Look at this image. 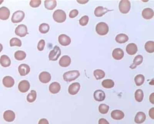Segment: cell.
I'll use <instances>...</instances> for the list:
<instances>
[{"label":"cell","instance_id":"obj_42","mask_svg":"<svg viewBox=\"0 0 154 124\" xmlns=\"http://www.w3.org/2000/svg\"><path fill=\"white\" fill-rule=\"evenodd\" d=\"M79 14V11L77 10H73L69 13V17L71 18H74L76 17Z\"/></svg>","mask_w":154,"mask_h":124},{"label":"cell","instance_id":"obj_37","mask_svg":"<svg viewBox=\"0 0 154 124\" xmlns=\"http://www.w3.org/2000/svg\"><path fill=\"white\" fill-rule=\"evenodd\" d=\"M109 109V105L104 104H100L99 107V110L100 113L102 114H105L108 113Z\"/></svg>","mask_w":154,"mask_h":124},{"label":"cell","instance_id":"obj_15","mask_svg":"<svg viewBox=\"0 0 154 124\" xmlns=\"http://www.w3.org/2000/svg\"><path fill=\"white\" fill-rule=\"evenodd\" d=\"M138 49L136 44L131 43L127 45L126 47V51L130 55H134L138 51Z\"/></svg>","mask_w":154,"mask_h":124},{"label":"cell","instance_id":"obj_46","mask_svg":"<svg viewBox=\"0 0 154 124\" xmlns=\"http://www.w3.org/2000/svg\"><path fill=\"white\" fill-rule=\"evenodd\" d=\"M150 102L152 104H154V93H152L151 95H150Z\"/></svg>","mask_w":154,"mask_h":124},{"label":"cell","instance_id":"obj_21","mask_svg":"<svg viewBox=\"0 0 154 124\" xmlns=\"http://www.w3.org/2000/svg\"><path fill=\"white\" fill-rule=\"evenodd\" d=\"M3 85L7 88H11L15 84V80L13 78L10 76L5 77L2 80Z\"/></svg>","mask_w":154,"mask_h":124},{"label":"cell","instance_id":"obj_4","mask_svg":"<svg viewBox=\"0 0 154 124\" xmlns=\"http://www.w3.org/2000/svg\"><path fill=\"white\" fill-rule=\"evenodd\" d=\"M131 3L127 0H122L119 2V9L120 12L123 14H126L130 10Z\"/></svg>","mask_w":154,"mask_h":124},{"label":"cell","instance_id":"obj_41","mask_svg":"<svg viewBox=\"0 0 154 124\" xmlns=\"http://www.w3.org/2000/svg\"><path fill=\"white\" fill-rule=\"evenodd\" d=\"M45 45V40H41L38 43V46H37L38 49L39 51H42L44 49Z\"/></svg>","mask_w":154,"mask_h":124},{"label":"cell","instance_id":"obj_1","mask_svg":"<svg viewBox=\"0 0 154 124\" xmlns=\"http://www.w3.org/2000/svg\"><path fill=\"white\" fill-rule=\"evenodd\" d=\"M80 75L79 71L77 70L69 71L63 75L64 80L67 82H71L77 79Z\"/></svg>","mask_w":154,"mask_h":124},{"label":"cell","instance_id":"obj_32","mask_svg":"<svg viewBox=\"0 0 154 124\" xmlns=\"http://www.w3.org/2000/svg\"><path fill=\"white\" fill-rule=\"evenodd\" d=\"M94 75L96 80H100L104 77L105 72L100 69H97L94 71Z\"/></svg>","mask_w":154,"mask_h":124},{"label":"cell","instance_id":"obj_35","mask_svg":"<svg viewBox=\"0 0 154 124\" xmlns=\"http://www.w3.org/2000/svg\"><path fill=\"white\" fill-rule=\"evenodd\" d=\"M135 83L137 86H141L144 83L145 81V77L141 74L137 75L134 79Z\"/></svg>","mask_w":154,"mask_h":124},{"label":"cell","instance_id":"obj_39","mask_svg":"<svg viewBox=\"0 0 154 124\" xmlns=\"http://www.w3.org/2000/svg\"><path fill=\"white\" fill-rule=\"evenodd\" d=\"M89 17L87 16H84L79 20V23L81 26H85L89 22Z\"/></svg>","mask_w":154,"mask_h":124},{"label":"cell","instance_id":"obj_26","mask_svg":"<svg viewBox=\"0 0 154 124\" xmlns=\"http://www.w3.org/2000/svg\"><path fill=\"white\" fill-rule=\"evenodd\" d=\"M0 63L3 67H8L10 65L11 61L7 56L2 55L0 59Z\"/></svg>","mask_w":154,"mask_h":124},{"label":"cell","instance_id":"obj_16","mask_svg":"<svg viewBox=\"0 0 154 124\" xmlns=\"http://www.w3.org/2000/svg\"><path fill=\"white\" fill-rule=\"evenodd\" d=\"M124 51L120 48H116L112 52V56L113 58L116 60H120L123 57Z\"/></svg>","mask_w":154,"mask_h":124},{"label":"cell","instance_id":"obj_24","mask_svg":"<svg viewBox=\"0 0 154 124\" xmlns=\"http://www.w3.org/2000/svg\"><path fill=\"white\" fill-rule=\"evenodd\" d=\"M146 115L144 112H138L136 114L135 117V122L137 124H141L146 120Z\"/></svg>","mask_w":154,"mask_h":124},{"label":"cell","instance_id":"obj_43","mask_svg":"<svg viewBox=\"0 0 154 124\" xmlns=\"http://www.w3.org/2000/svg\"><path fill=\"white\" fill-rule=\"evenodd\" d=\"M149 115L150 117L152 119H154V108L153 107L150 110L149 112Z\"/></svg>","mask_w":154,"mask_h":124},{"label":"cell","instance_id":"obj_48","mask_svg":"<svg viewBox=\"0 0 154 124\" xmlns=\"http://www.w3.org/2000/svg\"><path fill=\"white\" fill-rule=\"evenodd\" d=\"M3 50V46H2V44L0 43V52L2 51Z\"/></svg>","mask_w":154,"mask_h":124},{"label":"cell","instance_id":"obj_47","mask_svg":"<svg viewBox=\"0 0 154 124\" xmlns=\"http://www.w3.org/2000/svg\"><path fill=\"white\" fill-rule=\"evenodd\" d=\"M77 1V2H78V3H80V4H86V3H87L88 2V0H87V1Z\"/></svg>","mask_w":154,"mask_h":124},{"label":"cell","instance_id":"obj_14","mask_svg":"<svg viewBox=\"0 0 154 124\" xmlns=\"http://www.w3.org/2000/svg\"><path fill=\"white\" fill-rule=\"evenodd\" d=\"M3 118L6 121L12 122L14 121L16 118L15 113L11 110H7L4 112Z\"/></svg>","mask_w":154,"mask_h":124},{"label":"cell","instance_id":"obj_34","mask_svg":"<svg viewBox=\"0 0 154 124\" xmlns=\"http://www.w3.org/2000/svg\"><path fill=\"white\" fill-rule=\"evenodd\" d=\"M36 98H37V93L36 91L32 90L31 92L27 95V100L29 102L32 103L36 100Z\"/></svg>","mask_w":154,"mask_h":124},{"label":"cell","instance_id":"obj_20","mask_svg":"<svg viewBox=\"0 0 154 124\" xmlns=\"http://www.w3.org/2000/svg\"><path fill=\"white\" fill-rule=\"evenodd\" d=\"M49 90L52 93L57 94L60 92L61 90V86L60 84L57 82H54L50 84L49 87Z\"/></svg>","mask_w":154,"mask_h":124},{"label":"cell","instance_id":"obj_44","mask_svg":"<svg viewBox=\"0 0 154 124\" xmlns=\"http://www.w3.org/2000/svg\"><path fill=\"white\" fill-rule=\"evenodd\" d=\"M38 124H49V122L46 119L42 118L39 121Z\"/></svg>","mask_w":154,"mask_h":124},{"label":"cell","instance_id":"obj_45","mask_svg":"<svg viewBox=\"0 0 154 124\" xmlns=\"http://www.w3.org/2000/svg\"><path fill=\"white\" fill-rule=\"evenodd\" d=\"M99 124H109V123L105 119L101 118L99 119Z\"/></svg>","mask_w":154,"mask_h":124},{"label":"cell","instance_id":"obj_30","mask_svg":"<svg viewBox=\"0 0 154 124\" xmlns=\"http://www.w3.org/2000/svg\"><path fill=\"white\" fill-rule=\"evenodd\" d=\"M26 57V53L24 51L18 50L15 52V57L17 60L22 61V60H24Z\"/></svg>","mask_w":154,"mask_h":124},{"label":"cell","instance_id":"obj_3","mask_svg":"<svg viewBox=\"0 0 154 124\" xmlns=\"http://www.w3.org/2000/svg\"><path fill=\"white\" fill-rule=\"evenodd\" d=\"M95 29L96 32L100 35H106L109 31L108 25L106 23L103 22L97 24Z\"/></svg>","mask_w":154,"mask_h":124},{"label":"cell","instance_id":"obj_40","mask_svg":"<svg viewBox=\"0 0 154 124\" xmlns=\"http://www.w3.org/2000/svg\"><path fill=\"white\" fill-rule=\"evenodd\" d=\"M41 3V1L40 0H32L30 3V6L33 8L39 7Z\"/></svg>","mask_w":154,"mask_h":124},{"label":"cell","instance_id":"obj_13","mask_svg":"<svg viewBox=\"0 0 154 124\" xmlns=\"http://www.w3.org/2000/svg\"><path fill=\"white\" fill-rule=\"evenodd\" d=\"M39 79L43 83H48L51 80V76L50 73L47 71H43L40 74Z\"/></svg>","mask_w":154,"mask_h":124},{"label":"cell","instance_id":"obj_22","mask_svg":"<svg viewBox=\"0 0 154 124\" xmlns=\"http://www.w3.org/2000/svg\"><path fill=\"white\" fill-rule=\"evenodd\" d=\"M111 116L113 119L115 120H120L124 117L125 115L123 111L116 110H113L111 112Z\"/></svg>","mask_w":154,"mask_h":124},{"label":"cell","instance_id":"obj_6","mask_svg":"<svg viewBox=\"0 0 154 124\" xmlns=\"http://www.w3.org/2000/svg\"><path fill=\"white\" fill-rule=\"evenodd\" d=\"M61 54V50L58 46H55L54 49L49 53V59L50 61H56L58 59Z\"/></svg>","mask_w":154,"mask_h":124},{"label":"cell","instance_id":"obj_11","mask_svg":"<svg viewBox=\"0 0 154 124\" xmlns=\"http://www.w3.org/2000/svg\"><path fill=\"white\" fill-rule=\"evenodd\" d=\"M18 71L21 76H25L29 74L31 68L28 65L22 64L19 66Z\"/></svg>","mask_w":154,"mask_h":124},{"label":"cell","instance_id":"obj_27","mask_svg":"<svg viewBox=\"0 0 154 124\" xmlns=\"http://www.w3.org/2000/svg\"><path fill=\"white\" fill-rule=\"evenodd\" d=\"M129 39L128 36L124 34H119L117 35L115 38L116 41L118 43L122 44L127 42Z\"/></svg>","mask_w":154,"mask_h":124},{"label":"cell","instance_id":"obj_29","mask_svg":"<svg viewBox=\"0 0 154 124\" xmlns=\"http://www.w3.org/2000/svg\"><path fill=\"white\" fill-rule=\"evenodd\" d=\"M115 82L111 79L104 80L102 82V86L105 88H112L115 86Z\"/></svg>","mask_w":154,"mask_h":124},{"label":"cell","instance_id":"obj_10","mask_svg":"<svg viewBox=\"0 0 154 124\" xmlns=\"http://www.w3.org/2000/svg\"><path fill=\"white\" fill-rule=\"evenodd\" d=\"M80 84L78 82L72 83L68 88V92L71 95L77 94L80 89Z\"/></svg>","mask_w":154,"mask_h":124},{"label":"cell","instance_id":"obj_33","mask_svg":"<svg viewBox=\"0 0 154 124\" xmlns=\"http://www.w3.org/2000/svg\"><path fill=\"white\" fill-rule=\"evenodd\" d=\"M135 98L137 101L141 102L144 98L143 91L141 89H138L135 92Z\"/></svg>","mask_w":154,"mask_h":124},{"label":"cell","instance_id":"obj_49","mask_svg":"<svg viewBox=\"0 0 154 124\" xmlns=\"http://www.w3.org/2000/svg\"><path fill=\"white\" fill-rule=\"evenodd\" d=\"M3 2V0H1H1H0V5H1V3H2V2Z\"/></svg>","mask_w":154,"mask_h":124},{"label":"cell","instance_id":"obj_12","mask_svg":"<svg viewBox=\"0 0 154 124\" xmlns=\"http://www.w3.org/2000/svg\"><path fill=\"white\" fill-rule=\"evenodd\" d=\"M10 16V11L6 7H3L0 8V19L7 20Z\"/></svg>","mask_w":154,"mask_h":124},{"label":"cell","instance_id":"obj_8","mask_svg":"<svg viewBox=\"0 0 154 124\" xmlns=\"http://www.w3.org/2000/svg\"><path fill=\"white\" fill-rule=\"evenodd\" d=\"M30 86H31L29 81L26 80H22L19 84V90L21 92L25 93L29 91Z\"/></svg>","mask_w":154,"mask_h":124},{"label":"cell","instance_id":"obj_18","mask_svg":"<svg viewBox=\"0 0 154 124\" xmlns=\"http://www.w3.org/2000/svg\"><path fill=\"white\" fill-rule=\"evenodd\" d=\"M59 65L63 67H67L70 65L71 59L68 56H63L61 57L59 61Z\"/></svg>","mask_w":154,"mask_h":124},{"label":"cell","instance_id":"obj_31","mask_svg":"<svg viewBox=\"0 0 154 124\" xmlns=\"http://www.w3.org/2000/svg\"><path fill=\"white\" fill-rule=\"evenodd\" d=\"M146 51L148 53H151L154 52V42L153 41H148L146 42L145 45Z\"/></svg>","mask_w":154,"mask_h":124},{"label":"cell","instance_id":"obj_28","mask_svg":"<svg viewBox=\"0 0 154 124\" xmlns=\"http://www.w3.org/2000/svg\"><path fill=\"white\" fill-rule=\"evenodd\" d=\"M56 1H45V7L47 9L53 10L57 6Z\"/></svg>","mask_w":154,"mask_h":124},{"label":"cell","instance_id":"obj_25","mask_svg":"<svg viewBox=\"0 0 154 124\" xmlns=\"http://www.w3.org/2000/svg\"><path fill=\"white\" fill-rule=\"evenodd\" d=\"M143 57L141 55H138L136 56L133 60V64L130 66L132 69H135L138 65L141 64L143 62Z\"/></svg>","mask_w":154,"mask_h":124},{"label":"cell","instance_id":"obj_2","mask_svg":"<svg viewBox=\"0 0 154 124\" xmlns=\"http://www.w3.org/2000/svg\"><path fill=\"white\" fill-rule=\"evenodd\" d=\"M53 18L57 23H62L67 18L65 12L62 10H57L53 14Z\"/></svg>","mask_w":154,"mask_h":124},{"label":"cell","instance_id":"obj_19","mask_svg":"<svg viewBox=\"0 0 154 124\" xmlns=\"http://www.w3.org/2000/svg\"><path fill=\"white\" fill-rule=\"evenodd\" d=\"M142 16L144 19L149 20L153 18L154 16V11L152 9L150 8L144 9L142 11Z\"/></svg>","mask_w":154,"mask_h":124},{"label":"cell","instance_id":"obj_23","mask_svg":"<svg viewBox=\"0 0 154 124\" xmlns=\"http://www.w3.org/2000/svg\"><path fill=\"white\" fill-rule=\"evenodd\" d=\"M110 11V10H108L106 8H104L103 7H98L95 9L94 13V15L96 17H101L103 15H104L105 13Z\"/></svg>","mask_w":154,"mask_h":124},{"label":"cell","instance_id":"obj_5","mask_svg":"<svg viewBox=\"0 0 154 124\" xmlns=\"http://www.w3.org/2000/svg\"><path fill=\"white\" fill-rule=\"evenodd\" d=\"M25 14L21 11H18L13 13L11 21L14 23H18L22 22L24 18Z\"/></svg>","mask_w":154,"mask_h":124},{"label":"cell","instance_id":"obj_9","mask_svg":"<svg viewBox=\"0 0 154 124\" xmlns=\"http://www.w3.org/2000/svg\"><path fill=\"white\" fill-rule=\"evenodd\" d=\"M58 41L62 46H68L71 43L70 38L65 34H61L58 37Z\"/></svg>","mask_w":154,"mask_h":124},{"label":"cell","instance_id":"obj_36","mask_svg":"<svg viewBox=\"0 0 154 124\" xmlns=\"http://www.w3.org/2000/svg\"><path fill=\"white\" fill-rule=\"evenodd\" d=\"M49 29V26L46 23L41 24L39 27V31L42 34H46L48 32Z\"/></svg>","mask_w":154,"mask_h":124},{"label":"cell","instance_id":"obj_17","mask_svg":"<svg viewBox=\"0 0 154 124\" xmlns=\"http://www.w3.org/2000/svg\"><path fill=\"white\" fill-rule=\"evenodd\" d=\"M94 97L97 101H102L105 98V93L102 90H96L94 93Z\"/></svg>","mask_w":154,"mask_h":124},{"label":"cell","instance_id":"obj_38","mask_svg":"<svg viewBox=\"0 0 154 124\" xmlns=\"http://www.w3.org/2000/svg\"><path fill=\"white\" fill-rule=\"evenodd\" d=\"M10 47H14V46H17V47H21L22 45V42L19 39L17 38H12L10 40Z\"/></svg>","mask_w":154,"mask_h":124},{"label":"cell","instance_id":"obj_7","mask_svg":"<svg viewBox=\"0 0 154 124\" xmlns=\"http://www.w3.org/2000/svg\"><path fill=\"white\" fill-rule=\"evenodd\" d=\"M15 33L21 38L25 37L28 34L27 26L24 24L19 25L16 28Z\"/></svg>","mask_w":154,"mask_h":124}]
</instances>
